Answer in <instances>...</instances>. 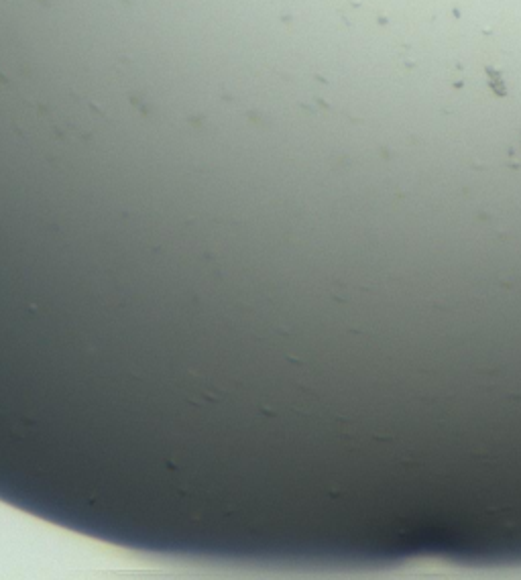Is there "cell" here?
I'll return each instance as SVG.
<instances>
[{"instance_id":"6da1fadb","label":"cell","mask_w":521,"mask_h":580,"mask_svg":"<svg viewBox=\"0 0 521 580\" xmlns=\"http://www.w3.org/2000/svg\"><path fill=\"white\" fill-rule=\"evenodd\" d=\"M487 76H489V84H491V88L497 92L499 96H503V94H505V84H503V80H501L499 73H497L493 67H487Z\"/></svg>"}]
</instances>
